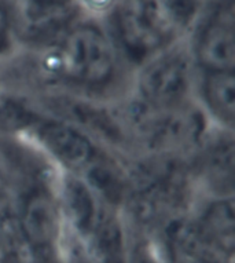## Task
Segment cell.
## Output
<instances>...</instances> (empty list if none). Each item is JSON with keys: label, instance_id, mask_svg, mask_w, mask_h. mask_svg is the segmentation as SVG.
<instances>
[{"label": "cell", "instance_id": "obj_1", "mask_svg": "<svg viewBox=\"0 0 235 263\" xmlns=\"http://www.w3.org/2000/svg\"><path fill=\"white\" fill-rule=\"evenodd\" d=\"M61 90L117 101L129 90L132 70L101 24L79 20L58 43Z\"/></svg>", "mask_w": 235, "mask_h": 263}, {"label": "cell", "instance_id": "obj_2", "mask_svg": "<svg viewBox=\"0 0 235 263\" xmlns=\"http://www.w3.org/2000/svg\"><path fill=\"white\" fill-rule=\"evenodd\" d=\"M55 181L26 190L14 210V254L22 263H65L70 236L56 201Z\"/></svg>", "mask_w": 235, "mask_h": 263}, {"label": "cell", "instance_id": "obj_3", "mask_svg": "<svg viewBox=\"0 0 235 263\" xmlns=\"http://www.w3.org/2000/svg\"><path fill=\"white\" fill-rule=\"evenodd\" d=\"M198 74L188 37H179L138 65L128 92L151 108H179L195 102Z\"/></svg>", "mask_w": 235, "mask_h": 263}, {"label": "cell", "instance_id": "obj_4", "mask_svg": "<svg viewBox=\"0 0 235 263\" xmlns=\"http://www.w3.org/2000/svg\"><path fill=\"white\" fill-rule=\"evenodd\" d=\"M103 28L131 70L179 39L164 17L157 0H121Z\"/></svg>", "mask_w": 235, "mask_h": 263}, {"label": "cell", "instance_id": "obj_5", "mask_svg": "<svg viewBox=\"0 0 235 263\" xmlns=\"http://www.w3.org/2000/svg\"><path fill=\"white\" fill-rule=\"evenodd\" d=\"M51 164L58 173L82 175L103 146L76 127L42 115L22 138Z\"/></svg>", "mask_w": 235, "mask_h": 263}, {"label": "cell", "instance_id": "obj_6", "mask_svg": "<svg viewBox=\"0 0 235 263\" xmlns=\"http://www.w3.org/2000/svg\"><path fill=\"white\" fill-rule=\"evenodd\" d=\"M22 46L61 42L80 17L73 0H5Z\"/></svg>", "mask_w": 235, "mask_h": 263}, {"label": "cell", "instance_id": "obj_7", "mask_svg": "<svg viewBox=\"0 0 235 263\" xmlns=\"http://www.w3.org/2000/svg\"><path fill=\"white\" fill-rule=\"evenodd\" d=\"M188 43L201 72H234V0L210 6L188 36Z\"/></svg>", "mask_w": 235, "mask_h": 263}, {"label": "cell", "instance_id": "obj_8", "mask_svg": "<svg viewBox=\"0 0 235 263\" xmlns=\"http://www.w3.org/2000/svg\"><path fill=\"white\" fill-rule=\"evenodd\" d=\"M188 165L198 194L234 196V131L210 125Z\"/></svg>", "mask_w": 235, "mask_h": 263}, {"label": "cell", "instance_id": "obj_9", "mask_svg": "<svg viewBox=\"0 0 235 263\" xmlns=\"http://www.w3.org/2000/svg\"><path fill=\"white\" fill-rule=\"evenodd\" d=\"M188 216L204 246L224 262H232L235 240L234 196L198 194Z\"/></svg>", "mask_w": 235, "mask_h": 263}, {"label": "cell", "instance_id": "obj_10", "mask_svg": "<svg viewBox=\"0 0 235 263\" xmlns=\"http://www.w3.org/2000/svg\"><path fill=\"white\" fill-rule=\"evenodd\" d=\"M195 104L212 125L232 129L235 123L234 72H201L195 88Z\"/></svg>", "mask_w": 235, "mask_h": 263}, {"label": "cell", "instance_id": "obj_11", "mask_svg": "<svg viewBox=\"0 0 235 263\" xmlns=\"http://www.w3.org/2000/svg\"><path fill=\"white\" fill-rule=\"evenodd\" d=\"M42 115L32 97L0 86V138L22 139Z\"/></svg>", "mask_w": 235, "mask_h": 263}, {"label": "cell", "instance_id": "obj_12", "mask_svg": "<svg viewBox=\"0 0 235 263\" xmlns=\"http://www.w3.org/2000/svg\"><path fill=\"white\" fill-rule=\"evenodd\" d=\"M157 3L172 30L179 37L191 35L206 10L212 6L209 0H157Z\"/></svg>", "mask_w": 235, "mask_h": 263}, {"label": "cell", "instance_id": "obj_13", "mask_svg": "<svg viewBox=\"0 0 235 263\" xmlns=\"http://www.w3.org/2000/svg\"><path fill=\"white\" fill-rule=\"evenodd\" d=\"M22 47L5 0H0V66L11 60Z\"/></svg>", "mask_w": 235, "mask_h": 263}, {"label": "cell", "instance_id": "obj_14", "mask_svg": "<svg viewBox=\"0 0 235 263\" xmlns=\"http://www.w3.org/2000/svg\"><path fill=\"white\" fill-rule=\"evenodd\" d=\"M80 20L105 25L121 0H73Z\"/></svg>", "mask_w": 235, "mask_h": 263}, {"label": "cell", "instance_id": "obj_15", "mask_svg": "<svg viewBox=\"0 0 235 263\" xmlns=\"http://www.w3.org/2000/svg\"><path fill=\"white\" fill-rule=\"evenodd\" d=\"M65 263H92L90 259L87 258L82 248L79 247L72 237L69 238L68 251H66V256H65Z\"/></svg>", "mask_w": 235, "mask_h": 263}]
</instances>
